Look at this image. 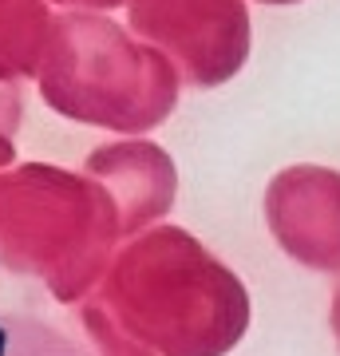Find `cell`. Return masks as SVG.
Here are the masks:
<instances>
[{
  "label": "cell",
  "instance_id": "cell-1",
  "mask_svg": "<svg viewBox=\"0 0 340 356\" xmlns=\"http://www.w3.org/2000/svg\"><path fill=\"white\" fill-rule=\"evenodd\" d=\"M0 356H91L63 329L28 313H0Z\"/></svg>",
  "mask_w": 340,
  "mask_h": 356
}]
</instances>
